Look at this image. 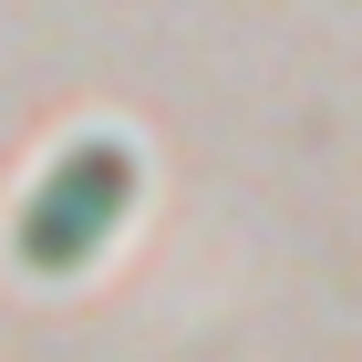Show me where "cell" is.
<instances>
[{
  "instance_id": "cell-1",
  "label": "cell",
  "mask_w": 362,
  "mask_h": 362,
  "mask_svg": "<svg viewBox=\"0 0 362 362\" xmlns=\"http://www.w3.org/2000/svg\"><path fill=\"white\" fill-rule=\"evenodd\" d=\"M135 145L124 135H73L52 156V166L31 176L21 218H11V249H21V269H83L93 249L114 238V218L135 207Z\"/></svg>"
}]
</instances>
